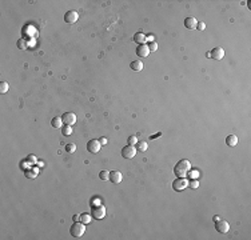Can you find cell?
<instances>
[{
	"instance_id": "15",
	"label": "cell",
	"mask_w": 251,
	"mask_h": 240,
	"mask_svg": "<svg viewBox=\"0 0 251 240\" xmlns=\"http://www.w3.org/2000/svg\"><path fill=\"white\" fill-rule=\"evenodd\" d=\"M226 144H227L228 147H235L238 144V138L237 135H228L227 138H226Z\"/></svg>"
},
{
	"instance_id": "1",
	"label": "cell",
	"mask_w": 251,
	"mask_h": 240,
	"mask_svg": "<svg viewBox=\"0 0 251 240\" xmlns=\"http://www.w3.org/2000/svg\"><path fill=\"white\" fill-rule=\"evenodd\" d=\"M190 169H191V163L188 162V160H179V162L175 164L174 167V173L177 178H186L190 172Z\"/></svg>"
},
{
	"instance_id": "26",
	"label": "cell",
	"mask_w": 251,
	"mask_h": 240,
	"mask_svg": "<svg viewBox=\"0 0 251 240\" xmlns=\"http://www.w3.org/2000/svg\"><path fill=\"white\" fill-rule=\"evenodd\" d=\"M188 186L191 187V188H198V186H199V183H198V180H191V182H188Z\"/></svg>"
},
{
	"instance_id": "4",
	"label": "cell",
	"mask_w": 251,
	"mask_h": 240,
	"mask_svg": "<svg viewBox=\"0 0 251 240\" xmlns=\"http://www.w3.org/2000/svg\"><path fill=\"white\" fill-rule=\"evenodd\" d=\"M91 215H92L94 219L102 220L104 216H106V207H104V206H96V207H94V206H92Z\"/></svg>"
},
{
	"instance_id": "31",
	"label": "cell",
	"mask_w": 251,
	"mask_h": 240,
	"mask_svg": "<svg viewBox=\"0 0 251 240\" xmlns=\"http://www.w3.org/2000/svg\"><path fill=\"white\" fill-rule=\"evenodd\" d=\"M74 219H75V222H78V220L80 219V215H75V216H74Z\"/></svg>"
},
{
	"instance_id": "16",
	"label": "cell",
	"mask_w": 251,
	"mask_h": 240,
	"mask_svg": "<svg viewBox=\"0 0 251 240\" xmlns=\"http://www.w3.org/2000/svg\"><path fill=\"white\" fill-rule=\"evenodd\" d=\"M134 42L138 43V44H144L146 42H147V38H146V35L142 33V32H138L134 35Z\"/></svg>"
},
{
	"instance_id": "3",
	"label": "cell",
	"mask_w": 251,
	"mask_h": 240,
	"mask_svg": "<svg viewBox=\"0 0 251 240\" xmlns=\"http://www.w3.org/2000/svg\"><path fill=\"white\" fill-rule=\"evenodd\" d=\"M187 187H188V182L184 178H177V180L172 183V188H174V191H177V192L183 191V189H186Z\"/></svg>"
},
{
	"instance_id": "10",
	"label": "cell",
	"mask_w": 251,
	"mask_h": 240,
	"mask_svg": "<svg viewBox=\"0 0 251 240\" xmlns=\"http://www.w3.org/2000/svg\"><path fill=\"white\" fill-rule=\"evenodd\" d=\"M210 58L211 59H215V60H222L224 58V51L222 47H215L211 49V52H210Z\"/></svg>"
},
{
	"instance_id": "14",
	"label": "cell",
	"mask_w": 251,
	"mask_h": 240,
	"mask_svg": "<svg viewBox=\"0 0 251 240\" xmlns=\"http://www.w3.org/2000/svg\"><path fill=\"white\" fill-rule=\"evenodd\" d=\"M143 63L140 62V60H134V62L130 64V68L132 69V71H135V72H140L143 69Z\"/></svg>"
},
{
	"instance_id": "7",
	"label": "cell",
	"mask_w": 251,
	"mask_h": 240,
	"mask_svg": "<svg viewBox=\"0 0 251 240\" xmlns=\"http://www.w3.org/2000/svg\"><path fill=\"white\" fill-rule=\"evenodd\" d=\"M62 120L63 124H66V126H74L76 123V115L74 112H66L62 115Z\"/></svg>"
},
{
	"instance_id": "28",
	"label": "cell",
	"mask_w": 251,
	"mask_h": 240,
	"mask_svg": "<svg viewBox=\"0 0 251 240\" xmlns=\"http://www.w3.org/2000/svg\"><path fill=\"white\" fill-rule=\"evenodd\" d=\"M36 175H38V173H35V172H29V171H28V172L26 173V176H27V178H36Z\"/></svg>"
},
{
	"instance_id": "12",
	"label": "cell",
	"mask_w": 251,
	"mask_h": 240,
	"mask_svg": "<svg viewBox=\"0 0 251 240\" xmlns=\"http://www.w3.org/2000/svg\"><path fill=\"white\" fill-rule=\"evenodd\" d=\"M122 179H123V176H122V173H120L119 171H112V172H110L108 180H110V182H111L112 184H119L120 182H122Z\"/></svg>"
},
{
	"instance_id": "2",
	"label": "cell",
	"mask_w": 251,
	"mask_h": 240,
	"mask_svg": "<svg viewBox=\"0 0 251 240\" xmlns=\"http://www.w3.org/2000/svg\"><path fill=\"white\" fill-rule=\"evenodd\" d=\"M86 224L82 223V222H75L71 228H69V232H71V235L74 238H82L84 232H86Z\"/></svg>"
},
{
	"instance_id": "23",
	"label": "cell",
	"mask_w": 251,
	"mask_h": 240,
	"mask_svg": "<svg viewBox=\"0 0 251 240\" xmlns=\"http://www.w3.org/2000/svg\"><path fill=\"white\" fill-rule=\"evenodd\" d=\"M99 178H100V180H107L108 178H110V172H107V171H102L99 173Z\"/></svg>"
},
{
	"instance_id": "5",
	"label": "cell",
	"mask_w": 251,
	"mask_h": 240,
	"mask_svg": "<svg viewBox=\"0 0 251 240\" xmlns=\"http://www.w3.org/2000/svg\"><path fill=\"white\" fill-rule=\"evenodd\" d=\"M215 228L219 233H227L230 231V224L223 219H219L218 222H215Z\"/></svg>"
},
{
	"instance_id": "9",
	"label": "cell",
	"mask_w": 251,
	"mask_h": 240,
	"mask_svg": "<svg viewBox=\"0 0 251 240\" xmlns=\"http://www.w3.org/2000/svg\"><path fill=\"white\" fill-rule=\"evenodd\" d=\"M78 19H79V13L76 11H67L66 13H64V22H66L67 24L76 23Z\"/></svg>"
},
{
	"instance_id": "17",
	"label": "cell",
	"mask_w": 251,
	"mask_h": 240,
	"mask_svg": "<svg viewBox=\"0 0 251 240\" xmlns=\"http://www.w3.org/2000/svg\"><path fill=\"white\" fill-rule=\"evenodd\" d=\"M51 126H52L54 128H62V127H63L62 116H55V118L51 120Z\"/></svg>"
},
{
	"instance_id": "25",
	"label": "cell",
	"mask_w": 251,
	"mask_h": 240,
	"mask_svg": "<svg viewBox=\"0 0 251 240\" xmlns=\"http://www.w3.org/2000/svg\"><path fill=\"white\" fill-rule=\"evenodd\" d=\"M136 143H138L136 136H134V135H132V136L128 138V144H130V146H134V144H136Z\"/></svg>"
},
{
	"instance_id": "22",
	"label": "cell",
	"mask_w": 251,
	"mask_h": 240,
	"mask_svg": "<svg viewBox=\"0 0 251 240\" xmlns=\"http://www.w3.org/2000/svg\"><path fill=\"white\" fill-rule=\"evenodd\" d=\"M75 151H76V146H75L74 143H68L67 146H66V152H68V153H74Z\"/></svg>"
},
{
	"instance_id": "29",
	"label": "cell",
	"mask_w": 251,
	"mask_h": 240,
	"mask_svg": "<svg viewBox=\"0 0 251 240\" xmlns=\"http://www.w3.org/2000/svg\"><path fill=\"white\" fill-rule=\"evenodd\" d=\"M27 159H28V160H31V162H32V163H36V158H35V156H33V155H29V156H28Z\"/></svg>"
},
{
	"instance_id": "19",
	"label": "cell",
	"mask_w": 251,
	"mask_h": 240,
	"mask_svg": "<svg viewBox=\"0 0 251 240\" xmlns=\"http://www.w3.org/2000/svg\"><path fill=\"white\" fill-rule=\"evenodd\" d=\"M91 220H92V215H90V213L80 215V222L84 223V224H90L91 223Z\"/></svg>"
},
{
	"instance_id": "32",
	"label": "cell",
	"mask_w": 251,
	"mask_h": 240,
	"mask_svg": "<svg viewBox=\"0 0 251 240\" xmlns=\"http://www.w3.org/2000/svg\"><path fill=\"white\" fill-rule=\"evenodd\" d=\"M219 219H220V218L218 216V215H217V216H215V218H214V220H215V222H218V220H219Z\"/></svg>"
},
{
	"instance_id": "8",
	"label": "cell",
	"mask_w": 251,
	"mask_h": 240,
	"mask_svg": "<svg viewBox=\"0 0 251 240\" xmlns=\"http://www.w3.org/2000/svg\"><path fill=\"white\" fill-rule=\"evenodd\" d=\"M100 148H102V144H100L99 140H90L87 143V151L90 153H98L100 151Z\"/></svg>"
},
{
	"instance_id": "6",
	"label": "cell",
	"mask_w": 251,
	"mask_h": 240,
	"mask_svg": "<svg viewBox=\"0 0 251 240\" xmlns=\"http://www.w3.org/2000/svg\"><path fill=\"white\" fill-rule=\"evenodd\" d=\"M135 155H136V148H135L134 146H126L122 148V156L124 159H132L135 158Z\"/></svg>"
},
{
	"instance_id": "18",
	"label": "cell",
	"mask_w": 251,
	"mask_h": 240,
	"mask_svg": "<svg viewBox=\"0 0 251 240\" xmlns=\"http://www.w3.org/2000/svg\"><path fill=\"white\" fill-rule=\"evenodd\" d=\"M147 149H148L147 142H138L136 143V151L138 152H147Z\"/></svg>"
},
{
	"instance_id": "27",
	"label": "cell",
	"mask_w": 251,
	"mask_h": 240,
	"mask_svg": "<svg viewBox=\"0 0 251 240\" xmlns=\"http://www.w3.org/2000/svg\"><path fill=\"white\" fill-rule=\"evenodd\" d=\"M197 28L199 29V31H203V29L206 28V26H204V23H198V26H197Z\"/></svg>"
},
{
	"instance_id": "21",
	"label": "cell",
	"mask_w": 251,
	"mask_h": 240,
	"mask_svg": "<svg viewBox=\"0 0 251 240\" xmlns=\"http://www.w3.org/2000/svg\"><path fill=\"white\" fill-rule=\"evenodd\" d=\"M8 89H9V86L7 82L0 83V93H6V92H8Z\"/></svg>"
},
{
	"instance_id": "20",
	"label": "cell",
	"mask_w": 251,
	"mask_h": 240,
	"mask_svg": "<svg viewBox=\"0 0 251 240\" xmlns=\"http://www.w3.org/2000/svg\"><path fill=\"white\" fill-rule=\"evenodd\" d=\"M62 133L64 135V136H69V135L72 133L71 126H66V124H64V127H62Z\"/></svg>"
},
{
	"instance_id": "11",
	"label": "cell",
	"mask_w": 251,
	"mask_h": 240,
	"mask_svg": "<svg viewBox=\"0 0 251 240\" xmlns=\"http://www.w3.org/2000/svg\"><path fill=\"white\" fill-rule=\"evenodd\" d=\"M136 55L139 58H147L150 55L148 46H146V44H139V46L136 47Z\"/></svg>"
},
{
	"instance_id": "30",
	"label": "cell",
	"mask_w": 251,
	"mask_h": 240,
	"mask_svg": "<svg viewBox=\"0 0 251 240\" xmlns=\"http://www.w3.org/2000/svg\"><path fill=\"white\" fill-rule=\"evenodd\" d=\"M99 142H100V144H107V139L106 138H100Z\"/></svg>"
},
{
	"instance_id": "13",
	"label": "cell",
	"mask_w": 251,
	"mask_h": 240,
	"mask_svg": "<svg viewBox=\"0 0 251 240\" xmlns=\"http://www.w3.org/2000/svg\"><path fill=\"white\" fill-rule=\"evenodd\" d=\"M197 26H198V22L195 18L188 16V18L184 19V27L187 29H194V28H197Z\"/></svg>"
},
{
	"instance_id": "24",
	"label": "cell",
	"mask_w": 251,
	"mask_h": 240,
	"mask_svg": "<svg viewBox=\"0 0 251 240\" xmlns=\"http://www.w3.org/2000/svg\"><path fill=\"white\" fill-rule=\"evenodd\" d=\"M156 48H158V44L156 43H155V42H151V43H150L148 44V49H150V52H154V51H156Z\"/></svg>"
}]
</instances>
